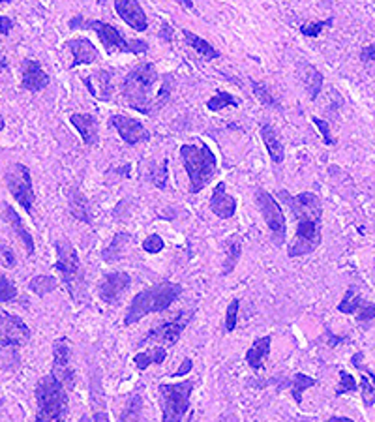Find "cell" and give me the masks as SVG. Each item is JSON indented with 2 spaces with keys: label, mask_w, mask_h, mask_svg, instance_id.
I'll return each instance as SVG.
<instances>
[{
  "label": "cell",
  "mask_w": 375,
  "mask_h": 422,
  "mask_svg": "<svg viewBox=\"0 0 375 422\" xmlns=\"http://www.w3.org/2000/svg\"><path fill=\"white\" fill-rule=\"evenodd\" d=\"M6 68H8V62L4 59H2V57H0V73L6 70Z\"/></svg>",
  "instance_id": "55"
},
{
  "label": "cell",
  "mask_w": 375,
  "mask_h": 422,
  "mask_svg": "<svg viewBox=\"0 0 375 422\" xmlns=\"http://www.w3.org/2000/svg\"><path fill=\"white\" fill-rule=\"evenodd\" d=\"M360 388H362V400L366 409H372L374 407V383H372V377H362L360 379Z\"/></svg>",
  "instance_id": "45"
},
{
  "label": "cell",
  "mask_w": 375,
  "mask_h": 422,
  "mask_svg": "<svg viewBox=\"0 0 375 422\" xmlns=\"http://www.w3.org/2000/svg\"><path fill=\"white\" fill-rule=\"evenodd\" d=\"M158 81V70L153 62H141L132 71L122 83V96L124 101L128 104L132 109L143 113V115H150L153 113V87Z\"/></svg>",
  "instance_id": "3"
},
{
  "label": "cell",
  "mask_w": 375,
  "mask_h": 422,
  "mask_svg": "<svg viewBox=\"0 0 375 422\" xmlns=\"http://www.w3.org/2000/svg\"><path fill=\"white\" fill-rule=\"evenodd\" d=\"M162 36H164V38H165V40H167V41L173 40V36L169 34V27H167V24H164V32H162Z\"/></svg>",
  "instance_id": "54"
},
{
  "label": "cell",
  "mask_w": 375,
  "mask_h": 422,
  "mask_svg": "<svg viewBox=\"0 0 375 422\" xmlns=\"http://www.w3.org/2000/svg\"><path fill=\"white\" fill-rule=\"evenodd\" d=\"M6 181L8 192L12 194V197L17 201L19 205L23 206L24 212L32 214L34 209V186H32V176H30V169L24 164H13L10 165V169L4 175Z\"/></svg>",
  "instance_id": "8"
},
{
  "label": "cell",
  "mask_w": 375,
  "mask_h": 422,
  "mask_svg": "<svg viewBox=\"0 0 375 422\" xmlns=\"http://www.w3.org/2000/svg\"><path fill=\"white\" fill-rule=\"evenodd\" d=\"M94 422H111V421H109L107 413H104V411H96V413H94Z\"/></svg>",
  "instance_id": "52"
},
{
  "label": "cell",
  "mask_w": 375,
  "mask_h": 422,
  "mask_svg": "<svg viewBox=\"0 0 375 422\" xmlns=\"http://www.w3.org/2000/svg\"><path fill=\"white\" fill-rule=\"evenodd\" d=\"M115 10H117L118 17L122 19L124 23H128L137 32H145L148 29L147 13L143 10L139 2L135 0H118L115 2Z\"/></svg>",
  "instance_id": "16"
},
{
  "label": "cell",
  "mask_w": 375,
  "mask_h": 422,
  "mask_svg": "<svg viewBox=\"0 0 375 422\" xmlns=\"http://www.w3.org/2000/svg\"><path fill=\"white\" fill-rule=\"evenodd\" d=\"M181 4H182V6H184V8H190V10H192V8H194V4H192V2H186V0H182Z\"/></svg>",
  "instance_id": "56"
},
{
  "label": "cell",
  "mask_w": 375,
  "mask_h": 422,
  "mask_svg": "<svg viewBox=\"0 0 375 422\" xmlns=\"http://www.w3.org/2000/svg\"><path fill=\"white\" fill-rule=\"evenodd\" d=\"M30 338V328L21 317L8 314L6 310H0V342L8 346L19 347L27 344Z\"/></svg>",
  "instance_id": "12"
},
{
  "label": "cell",
  "mask_w": 375,
  "mask_h": 422,
  "mask_svg": "<svg viewBox=\"0 0 375 422\" xmlns=\"http://www.w3.org/2000/svg\"><path fill=\"white\" fill-rule=\"evenodd\" d=\"M129 276L122 270H115V272H107L104 280L98 286V295L106 304H115L118 299L122 297L124 291L129 288Z\"/></svg>",
  "instance_id": "14"
},
{
  "label": "cell",
  "mask_w": 375,
  "mask_h": 422,
  "mask_svg": "<svg viewBox=\"0 0 375 422\" xmlns=\"http://www.w3.org/2000/svg\"><path fill=\"white\" fill-rule=\"evenodd\" d=\"M129 242V234L126 233H117L113 237L111 244L104 250L101 253V258L106 259L107 263H111V261H118V259H122V250L128 246Z\"/></svg>",
  "instance_id": "31"
},
{
  "label": "cell",
  "mask_w": 375,
  "mask_h": 422,
  "mask_svg": "<svg viewBox=\"0 0 375 422\" xmlns=\"http://www.w3.org/2000/svg\"><path fill=\"white\" fill-rule=\"evenodd\" d=\"M231 106L239 107L241 106V100L234 98L233 94L225 92V90H218L211 100L206 101V107H208L211 111H222L223 107H231Z\"/></svg>",
  "instance_id": "33"
},
{
  "label": "cell",
  "mask_w": 375,
  "mask_h": 422,
  "mask_svg": "<svg viewBox=\"0 0 375 422\" xmlns=\"http://www.w3.org/2000/svg\"><path fill=\"white\" fill-rule=\"evenodd\" d=\"M360 304H362L360 295H358L353 288H349L346 291V295H344L341 302L338 304V311H341V314H347V316H353V314L358 310V306Z\"/></svg>",
  "instance_id": "37"
},
{
  "label": "cell",
  "mask_w": 375,
  "mask_h": 422,
  "mask_svg": "<svg viewBox=\"0 0 375 422\" xmlns=\"http://www.w3.org/2000/svg\"><path fill=\"white\" fill-rule=\"evenodd\" d=\"M19 366V353L17 347L8 346L4 342H0V368L15 370Z\"/></svg>",
  "instance_id": "36"
},
{
  "label": "cell",
  "mask_w": 375,
  "mask_h": 422,
  "mask_svg": "<svg viewBox=\"0 0 375 422\" xmlns=\"http://www.w3.org/2000/svg\"><path fill=\"white\" fill-rule=\"evenodd\" d=\"M70 346L68 342L62 338V340L55 342V349H53V370H51V375L55 379H59L64 387L73 388V383H76V374H73V368H71L70 363Z\"/></svg>",
  "instance_id": "13"
},
{
  "label": "cell",
  "mask_w": 375,
  "mask_h": 422,
  "mask_svg": "<svg viewBox=\"0 0 375 422\" xmlns=\"http://www.w3.org/2000/svg\"><path fill=\"white\" fill-rule=\"evenodd\" d=\"M311 122L316 124L317 129H319V134L323 135V141H325V145H334V139H332V134H330L328 122L321 120L319 117H311Z\"/></svg>",
  "instance_id": "48"
},
{
  "label": "cell",
  "mask_w": 375,
  "mask_h": 422,
  "mask_svg": "<svg viewBox=\"0 0 375 422\" xmlns=\"http://www.w3.org/2000/svg\"><path fill=\"white\" fill-rule=\"evenodd\" d=\"M317 381L310 375L304 374H295L293 375V387H291V394H293V398L297 404H302V393H304L306 388L316 387Z\"/></svg>",
  "instance_id": "34"
},
{
  "label": "cell",
  "mask_w": 375,
  "mask_h": 422,
  "mask_svg": "<svg viewBox=\"0 0 375 422\" xmlns=\"http://www.w3.org/2000/svg\"><path fill=\"white\" fill-rule=\"evenodd\" d=\"M211 211L222 220H229L234 216L236 212V199L233 195L227 194L225 182H218V186L214 188L211 197Z\"/></svg>",
  "instance_id": "19"
},
{
  "label": "cell",
  "mask_w": 375,
  "mask_h": 422,
  "mask_svg": "<svg viewBox=\"0 0 375 422\" xmlns=\"http://www.w3.org/2000/svg\"><path fill=\"white\" fill-rule=\"evenodd\" d=\"M81 422H88V416H83V419H81Z\"/></svg>",
  "instance_id": "58"
},
{
  "label": "cell",
  "mask_w": 375,
  "mask_h": 422,
  "mask_svg": "<svg viewBox=\"0 0 375 422\" xmlns=\"http://www.w3.org/2000/svg\"><path fill=\"white\" fill-rule=\"evenodd\" d=\"M118 422H147L145 419V400L141 394H132L128 404L124 405L122 413L118 416Z\"/></svg>",
  "instance_id": "27"
},
{
  "label": "cell",
  "mask_w": 375,
  "mask_h": 422,
  "mask_svg": "<svg viewBox=\"0 0 375 422\" xmlns=\"http://www.w3.org/2000/svg\"><path fill=\"white\" fill-rule=\"evenodd\" d=\"M192 368H194V363H192V358H184L181 364V368L176 370L175 374H173V377H182V375H188L190 372H192Z\"/></svg>",
  "instance_id": "49"
},
{
  "label": "cell",
  "mask_w": 375,
  "mask_h": 422,
  "mask_svg": "<svg viewBox=\"0 0 375 422\" xmlns=\"http://www.w3.org/2000/svg\"><path fill=\"white\" fill-rule=\"evenodd\" d=\"M83 83H85V87L88 88V92L92 94L94 98L109 100V96H111V76H109V71L101 70L98 73H94V76L83 77Z\"/></svg>",
  "instance_id": "22"
},
{
  "label": "cell",
  "mask_w": 375,
  "mask_h": 422,
  "mask_svg": "<svg viewBox=\"0 0 375 422\" xmlns=\"http://www.w3.org/2000/svg\"><path fill=\"white\" fill-rule=\"evenodd\" d=\"M109 124L113 128H117L118 135L122 137V141H126L128 145H137L141 141L150 139L148 129L143 126V122H139L137 118L124 117V115H111Z\"/></svg>",
  "instance_id": "15"
},
{
  "label": "cell",
  "mask_w": 375,
  "mask_h": 422,
  "mask_svg": "<svg viewBox=\"0 0 375 422\" xmlns=\"http://www.w3.org/2000/svg\"><path fill=\"white\" fill-rule=\"evenodd\" d=\"M71 30L81 29V30H94L98 38H100L101 45L106 47V51L109 55L113 53H132V55H141L147 53L148 51V43L143 40H128L124 38L122 32L113 27L111 23H106V21H87L83 15H76L71 17L70 24H68Z\"/></svg>",
  "instance_id": "5"
},
{
  "label": "cell",
  "mask_w": 375,
  "mask_h": 422,
  "mask_svg": "<svg viewBox=\"0 0 375 422\" xmlns=\"http://www.w3.org/2000/svg\"><path fill=\"white\" fill-rule=\"evenodd\" d=\"M181 156L190 178V192L199 194L218 173V158L206 145H182Z\"/></svg>",
  "instance_id": "6"
},
{
  "label": "cell",
  "mask_w": 375,
  "mask_h": 422,
  "mask_svg": "<svg viewBox=\"0 0 375 422\" xmlns=\"http://www.w3.org/2000/svg\"><path fill=\"white\" fill-rule=\"evenodd\" d=\"M182 36L186 38L188 45L194 47L195 51H197V53H199L205 60H214V59H218V57H220V53H218L216 49H214V47H212L208 41L203 40V38H199L197 34H194L192 30L184 29V30H182Z\"/></svg>",
  "instance_id": "29"
},
{
  "label": "cell",
  "mask_w": 375,
  "mask_h": 422,
  "mask_svg": "<svg viewBox=\"0 0 375 422\" xmlns=\"http://www.w3.org/2000/svg\"><path fill=\"white\" fill-rule=\"evenodd\" d=\"M29 288L32 293H36L38 297H45L47 293H51L57 289V278L49 274H38L30 280Z\"/></svg>",
  "instance_id": "32"
},
{
  "label": "cell",
  "mask_w": 375,
  "mask_h": 422,
  "mask_svg": "<svg viewBox=\"0 0 375 422\" xmlns=\"http://www.w3.org/2000/svg\"><path fill=\"white\" fill-rule=\"evenodd\" d=\"M68 195H70V197H68V209H70L71 216L83 223H92L87 197H85L79 190H70V194Z\"/></svg>",
  "instance_id": "28"
},
{
  "label": "cell",
  "mask_w": 375,
  "mask_h": 422,
  "mask_svg": "<svg viewBox=\"0 0 375 422\" xmlns=\"http://www.w3.org/2000/svg\"><path fill=\"white\" fill-rule=\"evenodd\" d=\"M4 128H6V122H4V117L0 115V132H2Z\"/></svg>",
  "instance_id": "57"
},
{
  "label": "cell",
  "mask_w": 375,
  "mask_h": 422,
  "mask_svg": "<svg viewBox=\"0 0 375 422\" xmlns=\"http://www.w3.org/2000/svg\"><path fill=\"white\" fill-rule=\"evenodd\" d=\"M70 122L79 132L85 145L92 147V145L98 143V122H96V118L92 115H88V113H73L70 117Z\"/></svg>",
  "instance_id": "20"
},
{
  "label": "cell",
  "mask_w": 375,
  "mask_h": 422,
  "mask_svg": "<svg viewBox=\"0 0 375 422\" xmlns=\"http://www.w3.org/2000/svg\"><path fill=\"white\" fill-rule=\"evenodd\" d=\"M357 388V383H355V377L351 374H347L346 370H340V385L336 388V396H341V394L347 393H355Z\"/></svg>",
  "instance_id": "42"
},
{
  "label": "cell",
  "mask_w": 375,
  "mask_h": 422,
  "mask_svg": "<svg viewBox=\"0 0 375 422\" xmlns=\"http://www.w3.org/2000/svg\"><path fill=\"white\" fill-rule=\"evenodd\" d=\"M374 55H375L374 43H369V45H364L362 53H360V60H362L364 64H368V62H374Z\"/></svg>",
  "instance_id": "50"
},
{
  "label": "cell",
  "mask_w": 375,
  "mask_h": 422,
  "mask_svg": "<svg viewBox=\"0 0 375 422\" xmlns=\"http://www.w3.org/2000/svg\"><path fill=\"white\" fill-rule=\"evenodd\" d=\"M164 241H162V237L158 234H148L147 239L143 241V250L147 253H160L164 250Z\"/></svg>",
  "instance_id": "46"
},
{
  "label": "cell",
  "mask_w": 375,
  "mask_h": 422,
  "mask_svg": "<svg viewBox=\"0 0 375 422\" xmlns=\"http://www.w3.org/2000/svg\"><path fill=\"white\" fill-rule=\"evenodd\" d=\"M255 199H257L259 211L263 214L264 223L269 225L270 233H272L274 244L276 246H281V244L285 242V234H288L285 216H283V212H281V206L278 205V201H276L267 190H263V188H257Z\"/></svg>",
  "instance_id": "9"
},
{
  "label": "cell",
  "mask_w": 375,
  "mask_h": 422,
  "mask_svg": "<svg viewBox=\"0 0 375 422\" xmlns=\"http://www.w3.org/2000/svg\"><path fill=\"white\" fill-rule=\"evenodd\" d=\"M328 422H353L351 419H347V416H330Z\"/></svg>",
  "instance_id": "53"
},
{
  "label": "cell",
  "mask_w": 375,
  "mask_h": 422,
  "mask_svg": "<svg viewBox=\"0 0 375 422\" xmlns=\"http://www.w3.org/2000/svg\"><path fill=\"white\" fill-rule=\"evenodd\" d=\"M299 77L300 81L304 83V87L308 88L311 100H317V96L321 92L323 88V73L317 70L316 66L308 64V62H302L299 66Z\"/></svg>",
  "instance_id": "26"
},
{
  "label": "cell",
  "mask_w": 375,
  "mask_h": 422,
  "mask_svg": "<svg viewBox=\"0 0 375 422\" xmlns=\"http://www.w3.org/2000/svg\"><path fill=\"white\" fill-rule=\"evenodd\" d=\"M300 422H310V421H306V419H304V421H300Z\"/></svg>",
  "instance_id": "59"
},
{
  "label": "cell",
  "mask_w": 375,
  "mask_h": 422,
  "mask_svg": "<svg viewBox=\"0 0 375 422\" xmlns=\"http://www.w3.org/2000/svg\"><path fill=\"white\" fill-rule=\"evenodd\" d=\"M192 319V311L182 310L176 314V317H173L171 321H165L158 327H154L148 330V335L139 342V346H147V344H158L164 342L167 346H175L176 342L181 340L184 328Z\"/></svg>",
  "instance_id": "10"
},
{
  "label": "cell",
  "mask_w": 375,
  "mask_h": 422,
  "mask_svg": "<svg viewBox=\"0 0 375 422\" xmlns=\"http://www.w3.org/2000/svg\"><path fill=\"white\" fill-rule=\"evenodd\" d=\"M17 297V288L8 276H0V302H10Z\"/></svg>",
  "instance_id": "41"
},
{
  "label": "cell",
  "mask_w": 375,
  "mask_h": 422,
  "mask_svg": "<svg viewBox=\"0 0 375 422\" xmlns=\"http://www.w3.org/2000/svg\"><path fill=\"white\" fill-rule=\"evenodd\" d=\"M148 178H150V182H153L154 186L160 188V190H165V188H167V182H169L167 160H162V164L153 167V171L148 173Z\"/></svg>",
  "instance_id": "38"
},
{
  "label": "cell",
  "mask_w": 375,
  "mask_h": 422,
  "mask_svg": "<svg viewBox=\"0 0 375 422\" xmlns=\"http://www.w3.org/2000/svg\"><path fill=\"white\" fill-rule=\"evenodd\" d=\"M332 23H334V17H327L325 21H317V23H304L300 27V32L304 36H310V38H316L327 27H332Z\"/></svg>",
  "instance_id": "39"
},
{
  "label": "cell",
  "mask_w": 375,
  "mask_h": 422,
  "mask_svg": "<svg viewBox=\"0 0 375 422\" xmlns=\"http://www.w3.org/2000/svg\"><path fill=\"white\" fill-rule=\"evenodd\" d=\"M167 358V349L165 347H153V349H147V351L137 353L134 357V363L137 366V370H147L150 364H162L165 363Z\"/></svg>",
  "instance_id": "30"
},
{
  "label": "cell",
  "mask_w": 375,
  "mask_h": 422,
  "mask_svg": "<svg viewBox=\"0 0 375 422\" xmlns=\"http://www.w3.org/2000/svg\"><path fill=\"white\" fill-rule=\"evenodd\" d=\"M270 344H272V338L270 336H263V338H257V340L253 342L252 347L248 349L246 363L253 372H259V370L263 368L264 360L270 355Z\"/></svg>",
  "instance_id": "24"
},
{
  "label": "cell",
  "mask_w": 375,
  "mask_h": 422,
  "mask_svg": "<svg viewBox=\"0 0 375 422\" xmlns=\"http://www.w3.org/2000/svg\"><path fill=\"white\" fill-rule=\"evenodd\" d=\"M261 139H263L264 148H267L270 160H272L276 165L283 164V160H285V150H283V145H281V141L280 137H278V134H276V129L272 128L269 122L261 124Z\"/></svg>",
  "instance_id": "21"
},
{
  "label": "cell",
  "mask_w": 375,
  "mask_h": 422,
  "mask_svg": "<svg viewBox=\"0 0 375 422\" xmlns=\"http://www.w3.org/2000/svg\"><path fill=\"white\" fill-rule=\"evenodd\" d=\"M4 218H6V222L10 223V227L13 229V233L21 239V242H23L24 248H27L29 255H32V253H34V239H32V234L27 231L23 220H21V216L15 212V209L10 205H4Z\"/></svg>",
  "instance_id": "25"
},
{
  "label": "cell",
  "mask_w": 375,
  "mask_h": 422,
  "mask_svg": "<svg viewBox=\"0 0 375 422\" xmlns=\"http://www.w3.org/2000/svg\"><path fill=\"white\" fill-rule=\"evenodd\" d=\"M223 253H225V259H223V276L231 274L239 263V259L242 255V237L241 234H231L223 241Z\"/></svg>",
  "instance_id": "23"
},
{
  "label": "cell",
  "mask_w": 375,
  "mask_h": 422,
  "mask_svg": "<svg viewBox=\"0 0 375 422\" xmlns=\"http://www.w3.org/2000/svg\"><path fill=\"white\" fill-rule=\"evenodd\" d=\"M181 295V283L160 281L156 286H150V288L141 291V293H137L134 299H132L128 310H126V317H124V325H135V323L141 321L143 317L167 310Z\"/></svg>",
  "instance_id": "2"
},
{
  "label": "cell",
  "mask_w": 375,
  "mask_h": 422,
  "mask_svg": "<svg viewBox=\"0 0 375 422\" xmlns=\"http://www.w3.org/2000/svg\"><path fill=\"white\" fill-rule=\"evenodd\" d=\"M239 306H241V300L233 299L229 302L227 308V316H225V328L227 332H233L236 328V319H239Z\"/></svg>",
  "instance_id": "43"
},
{
  "label": "cell",
  "mask_w": 375,
  "mask_h": 422,
  "mask_svg": "<svg viewBox=\"0 0 375 422\" xmlns=\"http://www.w3.org/2000/svg\"><path fill=\"white\" fill-rule=\"evenodd\" d=\"M357 314V321L362 325L364 328H368L374 325V302H364L358 306V310L355 311Z\"/></svg>",
  "instance_id": "40"
},
{
  "label": "cell",
  "mask_w": 375,
  "mask_h": 422,
  "mask_svg": "<svg viewBox=\"0 0 375 422\" xmlns=\"http://www.w3.org/2000/svg\"><path fill=\"white\" fill-rule=\"evenodd\" d=\"M66 47L70 49L73 55V62L70 68H77V66H88L100 59L98 49L94 47V43L88 38H73V40L66 41Z\"/></svg>",
  "instance_id": "18"
},
{
  "label": "cell",
  "mask_w": 375,
  "mask_h": 422,
  "mask_svg": "<svg viewBox=\"0 0 375 422\" xmlns=\"http://www.w3.org/2000/svg\"><path fill=\"white\" fill-rule=\"evenodd\" d=\"M162 400L164 422H182L190 407V398L194 393V381L162 383L158 387Z\"/></svg>",
  "instance_id": "7"
},
{
  "label": "cell",
  "mask_w": 375,
  "mask_h": 422,
  "mask_svg": "<svg viewBox=\"0 0 375 422\" xmlns=\"http://www.w3.org/2000/svg\"><path fill=\"white\" fill-rule=\"evenodd\" d=\"M55 252H57L55 270H59L62 281L71 283L77 278V274H79V269H81L79 253L73 248V244L70 241H64V239L55 241Z\"/></svg>",
  "instance_id": "11"
},
{
  "label": "cell",
  "mask_w": 375,
  "mask_h": 422,
  "mask_svg": "<svg viewBox=\"0 0 375 422\" xmlns=\"http://www.w3.org/2000/svg\"><path fill=\"white\" fill-rule=\"evenodd\" d=\"M36 422H64L68 416V393L53 375H43L36 385Z\"/></svg>",
  "instance_id": "4"
},
{
  "label": "cell",
  "mask_w": 375,
  "mask_h": 422,
  "mask_svg": "<svg viewBox=\"0 0 375 422\" xmlns=\"http://www.w3.org/2000/svg\"><path fill=\"white\" fill-rule=\"evenodd\" d=\"M13 29V21L6 15H0V32L2 34H10V30Z\"/></svg>",
  "instance_id": "51"
},
{
  "label": "cell",
  "mask_w": 375,
  "mask_h": 422,
  "mask_svg": "<svg viewBox=\"0 0 375 422\" xmlns=\"http://www.w3.org/2000/svg\"><path fill=\"white\" fill-rule=\"evenodd\" d=\"M171 88H173V83H171V77L167 76L164 79V83H162V87H160L158 96H156V98H154V100H153V107H154V109H160V107L164 106L165 101L169 100Z\"/></svg>",
  "instance_id": "44"
},
{
  "label": "cell",
  "mask_w": 375,
  "mask_h": 422,
  "mask_svg": "<svg viewBox=\"0 0 375 422\" xmlns=\"http://www.w3.org/2000/svg\"><path fill=\"white\" fill-rule=\"evenodd\" d=\"M280 197L297 218V234L289 246V258H300L311 253L323 241L321 199L313 192H302L293 197L285 190H281Z\"/></svg>",
  "instance_id": "1"
},
{
  "label": "cell",
  "mask_w": 375,
  "mask_h": 422,
  "mask_svg": "<svg viewBox=\"0 0 375 422\" xmlns=\"http://www.w3.org/2000/svg\"><path fill=\"white\" fill-rule=\"evenodd\" d=\"M49 76L47 71L41 68L38 60L27 59L23 62V77H21V87L29 92H40L49 85Z\"/></svg>",
  "instance_id": "17"
},
{
  "label": "cell",
  "mask_w": 375,
  "mask_h": 422,
  "mask_svg": "<svg viewBox=\"0 0 375 422\" xmlns=\"http://www.w3.org/2000/svg\"><path fill=\"white\" fill-rule=\"evenodd\" d=\"M15 263H17V259H15V253H13L12 248H8L6 244L0 242V267H4V269H13Z\"/></svg>",
  "instance_id": "47"
},
{
  "label": "cell",
  "mask_w": 375,
  "mask_h": 422,
  "mask_svg": "<svg viewBox=\"0 0 375 422\" xmlns=\"http://www.w3.org/2000/svg\"><path fill=\"white\" fill-rule=\"evenodd\" d=\"M252 90L253 96H255L264 107H270V109H278V107H280V101L276 100L274 94L270 92L267 85H263V83L259 81H252Z\"/></svg>",
  "instance_id": "35"
}]
</instances>
